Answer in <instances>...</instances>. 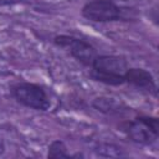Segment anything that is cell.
Listing matches in <instances>:
<instances>
[{
	"label": "cell",
	"mask_w": 159,
	"mask_h": 159,
	"mask_svg": "<svg viewBox=\"0 0 159 159\" xmlns=\"http://www.w3.org/2000/svg\"><path fill=\"white\" fill-rule=\"evenodd\" d=\"M94 152L99 157L104 158H119L123 155V152L119 147L111 144V143H99L96 145Z\"/></svg>",
	"instance_id": "8"
},
{
	"label": "cell",
	"mask_w": 159,
	"mask_h": 159,
	"mask_svg": "<svg viewBox=\"0 0 159 159\" xmlns=\"http://www.w3.org/2000/svg\"><path fill=\"white\" fill-rule=\"evenodd\" d=\"M11 93L19 103L32 109L47 111L51 106L46 91L41 86L35 83H30V82L17 83L11 88Z\"/></svg>",
	"instance_id": "2"
},
{
	"label": "cell",
	"mask_w": 159,
	"mask_h": 159,
	"mask_svg": "<svg viewBox=\"0 0 159 159\" xmlns=\"http://www.w3.org/2000/svg\"><path fill=\"white\" fill-rule=\"evenodd\" d=\"M91 67L89 76L94 81L111 86H119L125 82L124 73L128 70V63L122 56L97 55Z\"/></svg>",
	"instance_id": "1"
},
{
	"label": "cell",
	"mask_w": 159,
	"mask_h": 159,
	"mask_svg": "<svg viewBox=\"0 0 159 159\" xmlns=\"http://www.w3.org/2000/svg\"><path fill=\"white\" fill-rule=\"evenodd\" d=\"M53 42L62 48H67L68 52L84 66H91L97 56L96 48L89 42L73 36L58 35L55 37Z\"/></svg>",
	"instance_id": "3"
},
{
	"label": "cell",
	"mask_w": 159,
	"mask_h": 159,
	"mask_svg": "<svg viewBox=\"0 0 159 159\" xmlns=\"http://www.w3.org/2000/svg\"><path fill=\"white\" fill-rule=\"evenodd\" d=\"M142 123H144L155 135H159V122L157 118L153 117H139L138 118Z\"/></svg>",
	"instance_id": "10"
},
{
	"label": "cell",
	"mask_w": 159,
	"mask_h": 159,
	"mask_svg": "<svg viewBox=\"0 0 159 159\" xmlns=\"http://www.w3.org/2000/svg\"><path fill=\"white\" fill-rule=\"evenodd\" d=\"M24 0H0V5H9V4H16V2H21Z\"/></svg>",
	"instance_id": "11"
},
{
	"label": "cell",
	"mask_w": 159,
	"mask_h": 159,
	"mask_svg": "<svg viewBox=\"0 0 159 159\" xmlns=\"http://www.w3.org/2000/svg\"><path fill=\"white\" fill-rule=\"evenodd\" d=\"M82 15L94 22H108L120 17V9L112 0H92L82 7Z\"/></svg>",
	"instance_id": "4"
},
{
	"label": "cell",
	"mask_w": 159,
	"mask_h": 159,
	"mask_svg": "<svg viewBox=\"0 0 159 159\" xmlns=\"http://www.w3.org/2000/svg\"><path fill=\"white\" fill-rule=\"evenodd\" d=\"M127 134L129 135V138L137 143H140V144H150L153 143L158 135H155L144 123H142L138 118L135 120H132V122H128L124 127Z\"/></svg>",
	"instance_id": "6"
},
{
	"label": "cell",
	"mask_w": 159,
	"mask_h": 159,
	"mask_svg": "<svg viewBox=\"0 0 159 159\" xmlns=\"http://www.w3.org/2000/svg\"><path fill=\"white\" fill-rule=\"evenodd\" d=\"M48 158L57 159V158H70L71 155L67 153V147L62 140H53L48 147Z\"/></svg>",
	"instance_id": "9"
},
{
	"label": "cell",
	"mask_w": 159,
	"mask_h": 159,
	"mask_svg": "<svg viewBox=\"0 0 159 159\" xmlns=\"http://www.w3.org/2000/svg\"><path fill=\"white\" fill-rule=\"evenodd\" d=\"M93 107L106 114H116L120 112V103H118L113 98L107 97H98L93 101Z\"/></svg>",
	"instance_id": "7"
},
{
	"label": "cell",
	"mask_w": 159,
	"mask_h": 159,
	"mask_svg": "<svg viewBox=\"0 0 159 159\" xmlns=\"http://www.w3.org/2000/svg\"><path fill=\"white\" fill-rule=\"evenodd\" d=\"M124 80L137 88L157 94V86L153 76L143 68H128L124 73Z\"/></svg>",
	"instance_id": "5"
}]
</instances>
